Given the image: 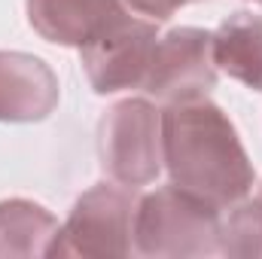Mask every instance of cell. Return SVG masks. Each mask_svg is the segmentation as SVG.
Returning <instances> with one entry per match:
<instances>
[{
    "label": "cell",
    "instance_id": "5",
    "mask_svg": "<svg viewBox=\"0 0 262 259\" xmlns=\"http://www.w3.org/2000/svg\"><path fill=\"white\" fill-rule=\"evenodd\" d=\"M216 85L213 34L201 28H174L156 40V52L143 79V92L156 101L204 98Z\"/></svg>",
    "mask_w": 262,
    "mask_h": 259
},
{
    "label": "cell",
    "instance_id": "9",
    "mask_svg": "<svg viewBox=\"0 0 262 259\" xmlns=\"http://www.w3.org/2000/svg\"><path fill=\"white\" fill-rule=\"evenodd\" d=\"M213 64L247 89L262 92V15L235 12L213 31Z\"/></svg>",
    "mask_w": 262,
    "mask_h": 259
},
{
    "label": "cell",
    "instance_id": "11",
    "mask_svg": "<svg viewBox=\"0 0 262 259\" xmlns=\"http://www.w3.org/2000/svg\"><path fill=\"white\" fill-rule=\"evenodd\" d=\"M223 256L262 259V189L238 204L223 223Z\"/></svg>",
    "mask_w": 262,
    "mask_h": 259
},
{
    "label": "cell",
    "instance_id": "4",
    "mask_svg": "<svg viewBox=\"0 0 262 259\" xmlns=\"http://www.w3.org/2000/svg\"><path fill=\"white\" fill-rule=\"evenodd\" d=\"M101 165L125 186H146L165 165L162 113L146 98H125L101 119Z\"/></svg>",
    "mask_w": 262,
    "mask_h": 259
},
{
    "label": "cell",
    "instance_id": "2",
    "mask_svg": "<svg viewBox=\"0 0 262 259\" xmlns=\"http://www.w3.org/2000/svg\"><path fill=\"white\" fill-rule=\"evenodd\" d=\"M134 253L149 259L220 256L223 220L220 207L180 186H162L140 195L134 217Z\"/></svg>",
    "mask_w": 262,
    "mask_h": 259
},
{
    "label": "cell",
    "instance_id": "7",
    "mask_svg": "<svg viewBox=\"0 0 262 259\" xmlns=\"http://www.w3.org/2000/svg\"><path fill=\"white\" fill-rule=\"evenodd\" d=\"M61 98L55 70L28 52H0V122H43Z\"/></svg>",
    "mask_w": 262,
    "mask_h": 259
},
{
    "label": "cell",
    "instance_id": "3",
    "mask_svg": "<svg viewBox=\"0 0 262 259\" xmlns=\"http://www.w3.org/2000/svg\"><path fill=\"white\" fill-rule=\"evenodd\" d=\"M140 195L125 183H98L79 195L49 256H131Z\"/></svg>",
    "mask_w": 262,
    "mask_h": 259
},
{
    "label": "cell",
    "instance_id": "8",
    "mask_svg": "<svg viewBox=\"0 0 262 259\" xmlns=\"http://www.w3.org/2000/svg\"><path fill=\"white\" fill-rule=\"evenodd\" d=\"M128 15L125 0H28L31 28L58 46L82 49Z\"/></svg>",
    "mask_w": 262,
    "mask_h": 259
},
{
    "label": "cell",
    "instance_id": "12",
    "mask_svg": "<svg viewBox=\"0 0 262 259\" xmlns=\"http://www.w3.org/2000/svg\"><path fill=\"white\" fill-rule=\"evenodd\" d=\"M125 3H128L131 9L149 15L152 21H165V18H171L177 9L192 6V3H201V0H125Z\"/></svg>",
    "mask_w": 262,
    "mask_h": 259
},
{
    "label": "cell",
    "instance_id": "6",
    "mask_svg": "<svg viewBox=\"0 0 262 259\" xmlns=\"http://www.w3.org/2000/svg\"><path fill=\"white\" fill-rule=\"evenodd\" d=\"M156 21L125 15L98 40L79 49L85 76L98 95H113L125 89H143L146 70L156 52Z\"/></svg>",
    "mask_w": 262,
    "mask_h": 259
},
{
    "label": "cell",
    "instance_id": "10",
    "mask_svg": "<svg viewBox=\"0 0 262 259\" xmlns=\"http://www.w3.org/2000/svg\"><path fill=\"white\" fill-rule=\"evenodd\" d=\"M58 220L37 201L9 198L0 201V256H49L58 235Z\"/></svg>",
    "mask_w": 262,
    "mask_h": 259
},
{
    "label": "cell",
    "instance_id": "1",
    "mask_svg": "<svg viewBox=\"0 0 262 259\" xmlns=\"http://www.w3.org/2000/svg\"><path fill=\"white\" fill-rule=\"evenodd\" d=\"M162 153L171 183L226 210L253 189V162L232 119L204 98L174 101L162 113Z\"/></svg>",
    "mask_w": 262,
    "mask_h": 259
},
{
    "label": "cell",
    "instance_id": "13",
    "mask_svg": "<svg viewBox=\"0 0 262 259\" xmlns=\"http://www.w3.org/2000/svg\"><path fill=\"white\" fill-rule=\"evenodd\" d=\"M253 3H262V0H253Z\"/></svg>",
    "mask_w": 262,
    "mask_h": 259
}]
</instances>
